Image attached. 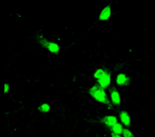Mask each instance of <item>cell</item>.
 <instances>
[{
    "instance_id": "11",
    "label": "cell",
    "mask_w": 155,
    "mask_h": 137,
    "mask_svg": "<svg viewBox=\"0 0 155 137\" xmlns=\"http://www.w3.org/2000/svg\"><path fill=\"white\" fill-rule=\"evenodd\" d=\"M122 137H137L135 133L132 131L130 128H124L123 133H122Z\"/></svg>"
},
{
    "instance_id": "5",
    "label": "cell",
    "mask_w": 155,
    "mask_h": 137,
    "mask_svg": "<svg viewBox=\"0 0 155 137\" xmlns=\"http://www.w3.org/2000/svg\"><path fill=\"white\" fill-rule=\"evenodd\" d=\"M108 97L111 107L119 109L122 105V95L121 92L117 87H112L108 91Z\"/></svg>"
},
{
    "instance_id": "8",
    "label": "cell",
    "mask_w": 155,
    "mask_h": 137,
    "mask_svg": "<svg viewBox=\"0 0 155 137\" xmlns=\"http://www.w3.org/2000/svg\"><path fill=\"white\" fill-rule=\"evenodd\" d=\"M120 124L124 126V128H130L132 125V116L130 112L127 110H120L117 114Z\"/></svg>"
},
{
    "instance_id": "4",
    "label": "cell",
    "mask_w": 155,
    "mask_h": 137,
    "mask_svg": "<svg viewBox=\"0 0 155 137\" xmlns=\"http://www.w3.org/2000/svg\"><path fill=\"white\" fill-rule=\"evenodd\" d=\"M36 42L39 46H41L45 52H47L48 53L51 55L57 56L61 53L62 47L60 43L55 40H50L46 37H40L37 38Z\"/></svg>"
},
{
    "instance_id": "7",
    "label": "cell",
    "mask_w": 155,
    "mask_h": 137,
    "mask_svg": "<svg viewBox=\"0 0 155 137\" xmlns=\"http://www.w3.org/2000/svg\"><path fill=\"white\" fill-rule=\"evenodd\" d=\"M114 16V10L112 5L108 4L104 5L97 14V22H108Z\"/></svg>"
},
{
    "instance_id": "6",
    "label": "cell",
    "mask_w": 155,
    "mask_h": 137,
    "mask_svg": "<svg viewBox=\"0 0 155 137\" xmlns=\"http://www.w3.org/2000/svg\"><path fill=\"white\" fill-rule=\"evenodd\" d=\"M132 78L127 72L120 71L114 77V84L117 88H126L131 84Z\"/></svg>"
},
{
    "instance_id": "12",
    "label": "cell",
    "mask_w": 155,
    "mask_h": 137,
    "mask_svg": "<svg viewBox=\"0 0 155 137\" xmlns=\"http://www.w3.org/2000/svg\"><path fill=\"white\" fill-rule=\"evenodd\" d=\"M110 137H122V135H113V134H110Z\"/></svg>"
},
{
    "instance_id": "9",
    "label": "cell",
    "mask_w": 155,
    "mask_h": 137,
    "mask_svg": "<svg viewBox=\"0 0 155 137\" xmlns=\"http://www.w3.org/2000/svg\"><path fill=\"white\" fill-rule=\"evenodd\" d=\"M51 111H52V106L50 102L47 101L41 102L36 107V111L42 115H48L51 112Z\"/></svg>"
},
{
    "instance_id": "2",
    "label": "cell",
    "mask_w": 155,
    "mask_h": 137,
    "mask_svg": "<svg viewBox=\"0 0 155 137\" xmlns=\"http://www.w3.org/2000/svg\"><path fill=\"white\" fill-rule=\"evenodd\" d=\"M100 123L105 128L109 130L110 134L121 135L123 133L124 126L120 123L117 115H115L114 113L103 115L100 118Z\"/></svg>"
},
{
    "instance_id": "1",
    "label": "cell",
    "mask_w": 155,
    "mask_h": 137,
    "mask_svg": "<svg viewBox=\"0 0 155 137\" xmlns=\"http://www.w3.org/2000/svg\"><path fill=\"white\" fill-rule=\"evenodd\" d=\"M91 78L94 80L95 84L105 90H109L112 88L114 83L113 72L107 68L97 67L91 73Z\"/></svg>"
},
{
    "instance_id": "3",
    "label": "cell",
    "mask_w": 155,
    "mask_h": 137,
    "mask_svg": "<svg viewBox=\"0 0 155 137\" xmlns=\"http://www.w3.org/2000/svg\"><path fill=\"white\" fill-rule=\"evenodd\" d=\"M87 94L90 96V98L93 100L97 103L107 106V107H111L109 97H108V93L107 92V90L103 89L102 87L97 86L95 83L91 84L88 87Z\"/></svg>"
},
{
    "instance_id": "10",
    "label": "cell",
    "mask_w": 155,
    "mask_h": 137,
    "mask_svg": "<svg viewBox=\"0 0 155 137\" xmlns=\"http://www.w3.org/2000/svg\"><path fill=\"white\" fill-rule=\"evenodd\" d=\"M12 90V87H11V84L7 81H5L3 83V94L4 95H7Z\"/></svg>"
}]
</instances>
